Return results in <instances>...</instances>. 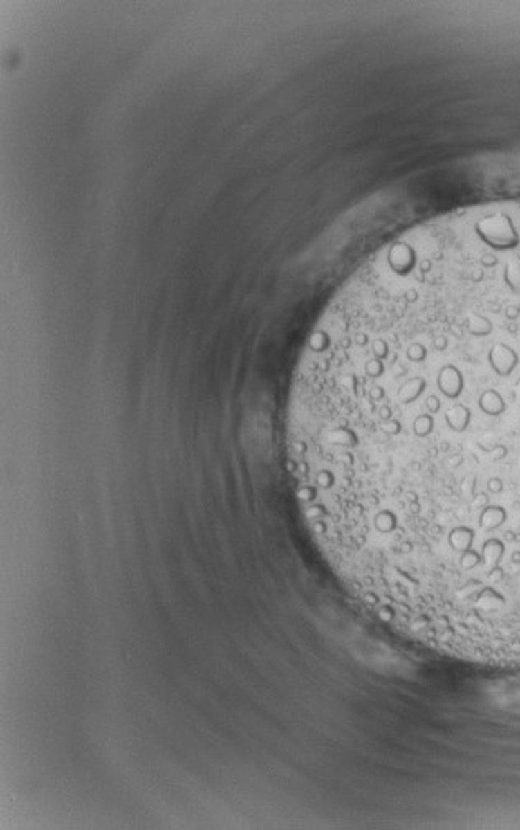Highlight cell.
I'll return each mask as SVG.
<instances>
[{
  "instance_id": "cell-1",
  "label": "cell",
  "mask_w": 520,
  "mask_h": 830,
  "mask_svg": "<svg viewBox=\"0 0 520 830\" xmlns=\"http://www.w3.org/2000/svg\"><path fill=\"white\" fill-rule=\"evenodd\" d=\"M486 363L499 377H510L520 364V353L505 341H494L486 351Z\"/></svg>"
},
{
  "instance_id": "cell-2",
  "label": "cell",
  "mask_w": 520,
  "mask_h": 830,
  "mask_svg": "<svg viewBox=\"0 0 520 830\" xmlns=\"http://www.w3.org/2000/svg\"><path fill=\"white\" fill-rule=\"evenodd\" d=\"M436 388L449 401H456L465 390V375L456 364L443 363L436 372Z\"/></svg>"
},
{
  "instance_id": "cell-3",
  "label": "cell",
  "mask_w": 520,
  "mask_h": 830,
  "mask_svg": "<svg viewBox=\"0 0 520 830\" xmlns=\"http://www.w3.org/2000/svg\"><path fill=\"white\" fill-rule=\"evenodd\" d=\"M427 377H423L422 375L409 376V379L402 382L396 389V399L400 404H411L418 401L425 390H427Z\"/></svg>"
},
{
  "instance_id": "cell-4",
  "label": "cell",
  "mask_w": 520,
  "mask_h": 830,
  "mask_svg": "<svg viewBox=\"0 0 520 830\" xmlns=\"http://www.w3.org/2000/svg\"><path fill=\"white\" fill-rule=\"evenodd\" d=\"M478 406H479V411L483 412L484 415H489V417L502 415L505 412V407H507L502 394L496 389L483 390L478 399Z\"/></svg>"
},
{
  "instance_id": "cell-5",
  "label": "cell",
  "mask_w": 520,
  "mask_h": 830,
  "mask_svg": "<svg viewBox=\"0 0 520 830\" xmlns=\"http://www.w3.org/2000/svg\"><path fill=\"white\" fill-rule=\"evenodd\" d=\"M445 422L449 430L456 433L466 432L471 424V411L465 404H454L445 412Z\"/></svg>"
},
{
  "instance_id": "cell-6",
  "label": "cell",
  "mask_w": 520,
  "mask_h": 830,
  "mask_svg": "<svg viewBox=\"0 0 520 830\" xmlns=\"http://www.w3.org/2000/svg\"><path fill=\"white\" fill-rule=\"evenodd\" d=\"M433 428H435V419H433L431 414L418 415L414 420V425H411V432L418 438H427L428 435H431Z\"/></svg>"
},
{
  "instance_id": "cell-7",
  "label": "cell",
  "mask_w": 520,
  "mask_h": 830,
  "mask_svg": "<svg viewBox=\"0 0 520 830\" xmlns=\"http://www.w3.org/2000/svg\"><path fill=\"white\" fill-rule=\"evenodd\" d=\"M425 406L428 408V414H436V412L441 408V402L440 397H436V395H428L427 401H425Z\"/></svg>"
}]
</instances>
